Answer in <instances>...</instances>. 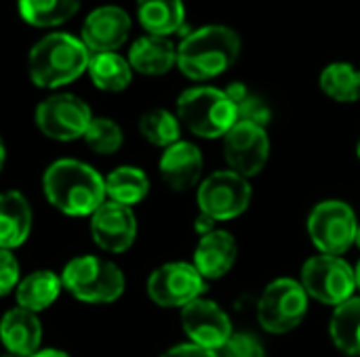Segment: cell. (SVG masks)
<instances>
[{
	"instance_id": "ffe728a7",
	"label": "cell",
	"mask_w": 360,
	"mask_h": 357,
	"mask_svg": "<svg viewBox=\"0 0 360 357\" xmlns=\"http://www.w3.org/2000/svg\"><path fill=\"white\" fill-rule=\"evenodd\" d=\"M127 59L141 76H165L177 65V46L171 38L146 34L131 44Z\"/></svg>"
},
{
	"instance_id": "ba28073f",
	"label": "cell",
	"mask_w": 360,
	"mask_h": 357,
	"mask_svg": "<svg viewBox=\"0 0 360 357\" xmlns=\"http://www.w3.org/2000/svg\"><path fill=\"white\" fill-rule=\"evenodd\" d=\"M36 126L38 130L59 143L78 141L84 137L91 120L95 118L89 103L72 93H55L42 99L36 107Z\"/></svg>"
},
{
	"instance_id": "ab89813d",
	"label": "cell",
	"mask_w": 360,
	"mask_h": 357,
	"mask_svg": "<svg viewBox=\"0 0 360 357\" xmlns=\"http://www.w3.org/2000/svg\"><path fill=\"white\" fill-rule=\"evenodd\" d=\"M356 156H359V160H360V139H359V143H356Z\"/></svg>"
},
{
	"instance_id": "2e32d148",
	"label": "cell",
	"mask_w": 360,
	"mask_h": 357,
	"mask_svg": "<svg viewBox=\"0 0 360 357\" xmlns=\"http://www.w3.org/2000/svg\"><path fill=\"white\" fill-rule=\"evenodd\" d=\"M202 154L192 141H177L167 147L158 160V173L173 191H188L202 177Z\"/></svg>"
},
{
	"instance_id": "6da1fadb",
	"label": "cell",
	"mask_w": 360,
	"mask_h": 357,
	"mask_svg": "<svg viewBox=\"0 0 360 357\" xmlns=\"http://www.w3.org/2000/svg\"><path fill=\"white\" fill-rule=\"evenodd\" d=\"M46 202L65 217H91L105 200V177L91 164L74 158H59L42 175Z\"/></svg>"
},
{
	"instance_id": "7402d4cb",
	"label": "cell",
	"mask_w": 360,
	"mask_h": 357,
	"mask_svg": "<svg viewBox=\"0 0 360 357\" xmlns=\"http://www.w3.org/2000/svg\"><path fill=\"white\" fill-rule=\"evenodd\" d=\"M137 21L152 36L171 38L186 27L184 0H135Z\"/></svg>"
},
{
	"instance_id": "f35d334b",
	"label": "cell",
	"mask_w": 360,
	"mask_h": 357,
	"mask_svg": "<svg viewBox=\"0 0 360 357\" xmlns=\"http://www.w3.org/2000/svg\"><path fill=\"white\" fill-rule=\"evenodd\" d=\"M354 244L360 248V223H359V231H356V240H354Z\"/></svg>"
},
{
	"instance_id": "d6986e66",
	"label": "cell",
	"mask_w": 360,
	"mask_h": 357,
	"mask_svg": "<svg viewBox=\"0 0 360 357\" xmlns=\"http://www.w3.org/2000/svg\"><path fill=\"white\" fill-rule=\"evenodd\" d=\"M34 210L27 198L17 191H0V250H17L32 234Z\"/></svg>"
},
{
	"instance_id": "8fae6325",
	"label": "cell",
	"mask_w": 360,
	"mask_h": 357,
	"mask_svg": "<svg viewBox=\"0 0 360 357\" xmlns=\"http://www.w3.org/2000/svg\"><path fill=\"white\" fill-rule=\"evenodd\" d=\"M207 280L192 263L173 261L156 267L146 284L148 297L162 309H184L192 301L200 299Z\"/></svg>"
},
{
	"instance_id": "8992f818",
	"label": "cell",
	"mask_w": 360,
	"mask_h": 357,
	"mask_svg": "<svg viewBox=\"0 0 360 357\" xmlns=\"http://www.w3.org/2000/svg\"><path fill=\"white\" fill-rule=\"evenodd\" d=\"M308 301L310 297L297 280L278 278L264 288L257 301V322L270 335H287L304 322Z\"/></svg>"
},
{
	"instance_id": "4fadbf2b",
	"label": "cell",
	"mask_w": 360,
	"mask_h": 357,
	"mask_svg": "<svg viewBox=\"0 0 360 357\" xmlns=\"http://www.w3.org/2000/svg\"><path fill=\"white\" fill-rule=\"evenodd\" d=\"M181 328L190 343L211 351H219L234 335L230 316L215 301L202 297L181 309Z\"/></svg>"
},
{
	"instance_id": "e0dca14e",
	"label": "cell",
	"mask_w": 360,
	"mask_h": 357,
	"mask_svg": "<svg viewBox=\"0 0 360 357\" xmlns=\"http://www.w3.org/2000/svg\"><path fill=\"white\" fill-rule=\"evenodd\" d=\"M238 257V246L232 234L215 229L202 236L194 248L192 265L205 280H219L230 274Z\"/></svg>"
},
{
	"instance_id": "5bb4252c",
	"label": "cell",
	"mask_w": 360,
	"mask_h": 357,
	"mask_svg": "<svg viewBox=\"0 0 360 357\" xmlns=\"http://www.w3.org/2000/svg\"><path fill=\"white\" fill-rule=\"evenodd\" d=\"M89 231L93 242L112 255L127 252L137 238V217L133 208L105 200L91 217Z\"/></svg>"
},
{
	"instance_id": "d4e9b609",
	"label": "cell",
	"mask_w": 360,
	"mask_h": 357,
	"mask_svg": "<svg viewBox=\"0 0 360 357\" xmlns=\"http://www.w3.org/2000/svg\"><path fill=\"white\" fill-rule=\"evenodd\" d=\"M329 335L342 353L360 356V297H352L335 307L329 322Z\"/></svg>"
},
{
	"instance_id": "603a6c76",
	"label": "cell",
	"mask_w": 360,
	"mask_h": 357,
	"mask_svg": "<svg viewBox=\"0 0 360 357\" xmlns=\"http://www.w3.org/2000/svg\"><path fill=\"white\" fill-rule=\"evenodd\" d=\"M86 74L93 86L103 93H122L133 80V67L120 53H93Z\"/></svg>"
},
{
	"instance_id": "f546056e",
	"label": "cell",
	"mask_w": 360,
	"mask_h": 357,
	"mask_svg": "<svg viewBox=\"0 0 360 357\" xmlns=\"http://www.w3.org/2000/svg\"><path fill=\"white\" fill-rule=\"evenodd\" d=\"M234 107H236V118H238L236 122H249V124H257L266 128L272 120V109L266 103V99L251 90Z\"/></svg>"
},
{
	"instance_id": "f1b7e54d",
	"label": "cell",
	"mask_w": 360,
	"mask_h": 357,
	"mask_svg": "<svg viewBox=\"0 0 360 357\" xmlns=\"http://www.w3.org/2000/svg\"><path fill=\"white\" fill-rule=\"evenodd\" d=\"M82 139L91 151H95L99 156H112L122 147L124 133L116 120L105 118V116H95Z\"/></svg>"
},
{
	"instance_id": "9a60e30c",
	"label": "cell",
	"mask_w": 360,
	"mask_h": 357,
	"mask_svg": "<svg viewBox=\"0 0 360 357\" xmlns=\"http://www.w3.org/2000/svg\"><path fill=\"white\" fill-rule=\"evenodd\" d=\"M131 15L118 4H101L93 8L82 23L80 40L93 53H118L131 36Z\"/></svg>"
},
{
	"instance_id": "e575fe53",
	"label": "cell",
	"mask_w": 360,
	"mask_h": 357,
	"mask_svg": "<svg viewBox=\"0 0 360 357\" xmlns=\"http://www.w3.org/2000/svg\"><path fill=\"white\" fill-rule=\"evenodd\" d=\"M32 357H70L65 351H61V349H40V351H36Z\"/></svg>"
},
{
	"instance_id": "44dd1931",
	"label": "cell",
	"mask_w": 360,
	"mask_h": 357,
	"mask_svg": "<svg viewBox=\"0 0 360 357\" xmlns=\"http://www.w3.org/2000/svg\"><path fill=\"white\" fill-rule=\"evenodd\" d=\"M63 282L61 276L51 269H36L21 278V282L15 288V301L17 307L27 309L32 314L46 311L61 295Z\"/></svg>"
},
{
	"instance_id": "74e56055",
	"label": "cell",
	"mask_w": 360,
	"mask_h": 357,
	"mask_svg": "<svg viewBox=\"0 0 360 357\" xmlns=\"http://www.w3.org/2000/svg\"><path fill=\"white\" fill-rule=\"evenodd\" d=\"M0 357H23V356H17V353H11V351H4Z\"/></svg>"
},
{
	"instance_id": "7c38bea8",
	"label": "cell",
	"mask_w": 360,
	"mask_h": 357,
	"mask_svg": "<svg viewBox=\"0 0 360 357\" xmlns=\"http://www.w3.org/2000/svg\"><path fill=\"white\" fill-rule=\"evenodd\" d=\"M224 158L230 170L245 179L259 175L270 158V139L266 128L249 122H236L224 137Z\"/></svg>"
},
{
	"instance_id": "d6a6232c",
	"label": "cell",
	"mask_w": 360,
	"mask_h": 357,
	"mask_svg": "<svg viewBox=\"0 0 360 357\" xmlns=\"http://www.w3.org/2000/svg\"><path fill=\"white\" fill-rule=\"evenodd\" d=\"M160 357H219L217 351H211V349H205V347H198L194 343H181V345H175L171 349H167Z\"/></svg>"
},
{
	"instance_id": "8d00e7d4",
	"label": "cell",
	"mask_w": 360,
	"mask_h": 357,
	"mask_svg": "<svg viewBox=\"0 0 360 357\" xmlns=\"http://www.w3.org/2000/svg\"><path fill=\"white\" fill-rule=\"evenodd\" d=\"M354 284H356V290L360 292V261L354 265Z\"/></svg>"
},
{
	"instance_id": "9c48e42d",
	"label": "cell",
	"mask_w": 360,
	"mask_h": 357,
	"mask_svg": "<svg viewBox=\"0 0 360 357\" xmlns=\"http://www.w3.org/2000/svg\"><path fill=\"white\" fill-rule=\"evenodd\" d=\"M300 284L310 299L323 305L338 307L352 299L356 290L354 267H350V263L342 257L316 255L304 263Z\"/></svg>"
},
{
	"instance_id": "836d02e7",
	"label": "cell",
	"mask_w": 360,
	"mask_h": 357,
	"mask_svg": "<svg viewBox=\"0 0 360 357\" xmlns=\"http://www.w3.org/2000/svg\"><path fill=\"white\" fill-rule=\"evenodd\" d=\"M215 223H217V221H213L211 217H207V215L200 213V215L196 217V221H194V231L202 238V236L215 231Z\"/></svg>"
},
{
	"instance_id": "3957f363",
	"label": "cell",
	"mask_w": 360,
	"mask_h": 357,
	"mask_svg": "<svg viewBox=\"0 0 360 357\" xmlns=\"http://www.w3.org/2000/svg\"><path fill=\"white\" fill-rule=\"evenodd\" d=\"M91 50L86 44L65 32H51L27 53V76L38 88L57 90L86 74Z\"/></svg>"
},
{
	"instance_id": "484cf974",
	"label": "cell",
	"mask_w": 360,
	"mask_h": 357,
	"mask_svg": "<svg viewBox=\"0 0 360 357\" xmlns=\"http://www.w3.org/2000/svg\"><path fill=\"white\" fill-rule=\"evenodd\" d=\"M82 0H17V11L21 19L32 27H57L70 21Z\"/></svg>"
},
{
	"instance_id": "7a4b0ae2",
	"label": "cell",
	"mask_w": 360,
	"mask_h": 357,
	"mask_svg": "<svg viewBox=\"0 0 360 357\" xmlns=\"http://www.w3.org/2000/svg\"><path fill=\"white\" fill-rule=\"evenodd\" d=\"M240 34L224 23H209L188 32L177 44V67L194 80L207 82L226 74L240 57Z\"/></svg>"
},
{
	"instance_id": "4dcf8cb0",
	"label": "cell",
	"mask_w": 360,
	"mask_h": 357,
	"mask_svg": "<svg viewBox=\"0 0 360 357\" xmlns=\"http://www.w3.org/2000/svg\"><path fill=\"white\" fill-rule=\"evenodd\" d=\"M219 357H266L259 339L251 332H234L230 341L217 351Z\"/></svg>"
},
{
	"instance_id": "277c9868",
	"label": "cell",
	"mask_w": 360,
	"mask_h": 357,
	"mask_svg": "<svg viewBox=\"0 0 360 357\" xmlns=\"http://www.w3.org/2000/svg\"><path fill=\"white\" fill-rule=\"evenodd\" d=\"M63 290L76 301L89 305H110L124 295L127 280L122 269L101 257L80 255L70 259L61 269Z\"/></svg>"
},
{
	"instance_id": "5b68a950",
	"label": "cell",
	"mask_w": 360,
	"mask_h": 357,
	"mask_svg": "<svg viewBox=\"0 0 360 357\" xmlns=\"http://www.w3.org/2000/svg\"><path fill=\"white\" fill-rule=\"evenodd\" d=\"M177 118L200 139H219L236 124V107L226 90L215 86H192L177 97Z\"/></svg>"
},
{
	"instance_id": "83f0119b",
	"label": "cell",
	"mask_w": 360,
	"mask_h": 357,
	"mask_svg": "<svg viewBox=\"0 0 360 357\" xmlns=\"http://www.w3.org/2000/svg\"><path fill=\"white\" fill-rule=\"evenodd\" d=\"M139 133L148 143L167 149L181 141V122L177 114L165 107H156L139 118Z\"/></svg>"
},
{
	"instance_id": "d590c367",
	"label": "cell",
	"mask_w": 360,
	"mask_h": 357,
	"mask_svg": "<svg viewBox=\"0 0 360 357\" xmlns=\"http://www.w3.org/2000/svg\"><path fill=\"white\" fill-rule=\"evenodd\" d=\"M6 164V145H4V139L0 137V173Z\"/></svg>"
},
{
	"instance_id": "52a82bcc",
	"label": "cell",
	"mask_w": 360,
	"mask_h": 357,
	"mask_svg": "<svg viewBox=\"0 0 360 357\" xmlns=\"http://www.w3.org/2000/svg\"><path fill=\"white\" fill-rule=\"evenodd\" d=\"M306 227L312 244L321 250V255L340 257L354 244L359 221L348 202L325 200L312 208Z\"/></svg>"
},
{
	"instance_id": "1f68e13d",
	"label": "cell",
	"mask_w": 360,
	"mask_h": 357,
	"mask_svg": "<svg viewBox=\"0 0 360 357\" xmlns=\"http://www.w3.org/2000/svg\"><path fill=\"white\" fill-rule=\"evenodd\" d=\"M21 282V267L13 250H0V299L15 292Z\"/></svg>"
},
{
	"instance_id": "cb8c5ba5",
	"label": "cell",
	"mask_w": 360,
	"mask_h": 357,
	"mask_svg": "<svg viewBox=\"0 0 360 357\" xmlns=\"http://www.w3.org/2000/svg\"><path fill=\"white\" fill-rule=\"evenodd\" d=\"M150 194V179L139 166H118L105 177V196L110 202L133 208Z\"/></svg>"
},
{
	"instance_id": "30bf717a",
	"label": "cell",
	"mask_w": 360,
	"mask_h": 357,
	"mask_svg": "<svg viewBox=\"0 0 360 357\" xmlns=\"http://www.w3.org/2000/svg\"><path fill=\"white\" fill-rule=\"evenodd\" d=\"M253 198L249 179L236 175L234 170H215L200 181L196 191V202L202 215L213 221H232L240 217Z\"/></svg>"
},
{
	"instance_id": "4316f807",
	"label": "cell",
	"mask_w": 360,
	"mask_h": 357,
	"mask_svg": "<svg viewBox=\"0 0 360 357\" xmlns=\"http://www.w3.org/2000/svg\"><path fill=\"white\" fill-rule=\"evenodd\" d=\"M319 86L323 95L338 103H356L360 99V69L348 61L329 63L319 76Z\"/></svg>"
},
{
	"instance_id": "ac0fdd59",
	"label": "cell",
	"mask_w": 360,
	"mask_h": 357,
	"mask_svg": "<svg viewBox=\"0 0 360 357\" xmlns=\"http://www.w3.org/2000/svg\"><path fill=\"white\" fill-rule=\"evenodd\" d=\"M0 343L4 351L23 357H32L36 351H40L42 324L38 314L21 309L17 305L4 311V316L0 318Z\"/></svg>"
}]
</instances>
